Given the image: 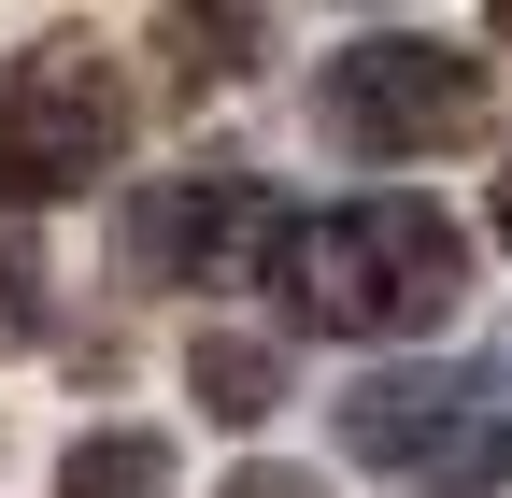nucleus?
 Segmentation results:
<instances>
[{"label":"nucleus","instance_id":"nucleus-1","mask_svg":"<svg viewBox=\"0 0 512 498\" xmlns=\"http://www.w3.org/2000/svg\"><path fill=\"white\" fill-rule=\"evenodd\" d=\"M256 271H271L285 314L328 328V342H413V328H456L470 228L441 200H342V214H285Z\"/></svg>","mask_w":512,"mask_h":498},{"label":"nucleus","instance_id":"nucleus-2","mask_svg":"<svg viewBox=\"0 0 512 498\" xmlns=\"http://www.w3.org/2000/svg\"><path fill=\"white\" fill-rule=\"evenodd\" d=\"M128 143V72L100 29H43L15 72H0V200H86Z\"/></svg>","mask_w":512,"mask_h":498},{"label":"nucleus","instance_id":"nucleus-3","mask_svg":"<svg viewBox=\"0 0 512 498\" xmlns=\"http://www.w3.org/2000/svg\"><path fill=\"white\" fill-rule=\"evenodd\" d=\"M484 100H498V86H484V57L384 29V43H342V57H328L313 129H328L342 157H441V143H470V129H484Z\"/></svg>","mask_w":512,"mask_h":498},{"label":"nucleus","instance_id":"nucleus-4","mask_svg":"<svg viewBox=\"0 0 512 498\" xmlns=\"http://www.w3.org/2000/svg\"><path fill=\"white\" fill-rule=\"evenodd\" d=\"M271 200H256L242 171H171V185H143L128 200V257H143V285H228V271H256L271 257Z\"/></svg>","mask_w":512,"mask_h":498},{"label":"nucleus","instance_id":"nucleus-5","mask_svg":"<svg viewBox=\"0 0 512 498\" xmlns=\"http://www.w3.org/2000/svg\"><path fill=\"white\" fill-rule=\"evenodd\" d=\"M342 442H356L370 470H456V442H470V385H441V370L356 385V399H342Z\"/></svg>","mask_w":512,"mask_h":498},{"label":"nucleus","instance_id":"nucleus-6","mask_svg":"<svg viewBox=\"0 0 512 498\" xmlns=\"http://www.w3.org/2000/svg\"><path fill=\"white\" fill-rule=\"evenodd\" d=\"M256 43H271V0H171V29H157V57H171V86H185V100L242 86V72H256Z\"/></svg>","mask_w":512,"mask_h":498},{"label":"nucleus","instance_id":"nucleus-7","mask_svg":"<svg viewBox=\"0 0 512 498\" xmlns=\"http://www.w3.org/2000/svg\"><path fill=\"white\" fill-rule=\"evenodd\" d=\"M185 385H200L214 427H256V413H285V356H271V342H242V328H214L200 356H185Z\"/></svg>","mask_w":512,"mask_h":498},{"label":"nucleus","instance_id":"nucleus-8","mask_svg":"<svg viewBox=\"0 0 512 498\" xmlns=\"http://www.w3.org/2000/svg\"><path fill=\"white\" fill-rule=\"evenodd\" d=\"M57 498H171V442L157 427H86L57 456Z\"/></svg>","mask_w":512,"mask_h":498},{"label":"nucleus","instance_id":"nucleus-9","mask_svg":"<svg viewBox=\"0 0 512 498\" xmlns=\"http://www.w3.org/2000/svg\"><path fill=\"white\" fill-rule=\"evenodd\" d=\"M43 342V257H29V228H0V356Z\"/></svg>","mask_w":512,"mask_h":498},{"label":"nucleus","instance_id":"nucleus-10","mask_svg":"<svg viewBox=\"0 0 512 498\" xmlns=\"http://www.w3.org/2000/svg\"><path fill=\"white\" fill-rule=\"evenodd\" d=\"M228 498H313L299 470H228Z\"/></svg>","mask_w":512,"mask_h":498},{"label":"nucleus","instance_id":"nucleus-11","mask_svg":"<svg viewBox=\"0 0 512 498\" xmlns=\"http://www.w3.org/2000/svg\"><path fill=\"white\" fill-rule=\"evenodd\" d=\"M470 498H512V442H498V456H484V484H470Z\"/></svg>","mask_w":512,"mask_h":498},{"label":"nucleus","instance_id":"nucleus-12","mask_svg":"<svg viewBox=\"0 0 512 498\" xmlns=\"http://www.w3.org/2000/svg\"><path fill=\"white\" fill-rule=\"evenodd\" d=\"M498 228H512V171H498Z\"/></svg>","mask_w":512,"mask_h":498},{"label":"nucleus","instance_id":"nucleus-13","mask_svg":"<svg viewBox=\"0 0 512 498\" xmlns=\"http://www.w3.org/2000/svg\"><path fill=\"white\" fill-rule=\"evenodd\" d=\"M498 29H512V0H498Z\"/></svg>","mask_w":512,"mask_h":498}]
</instances>
